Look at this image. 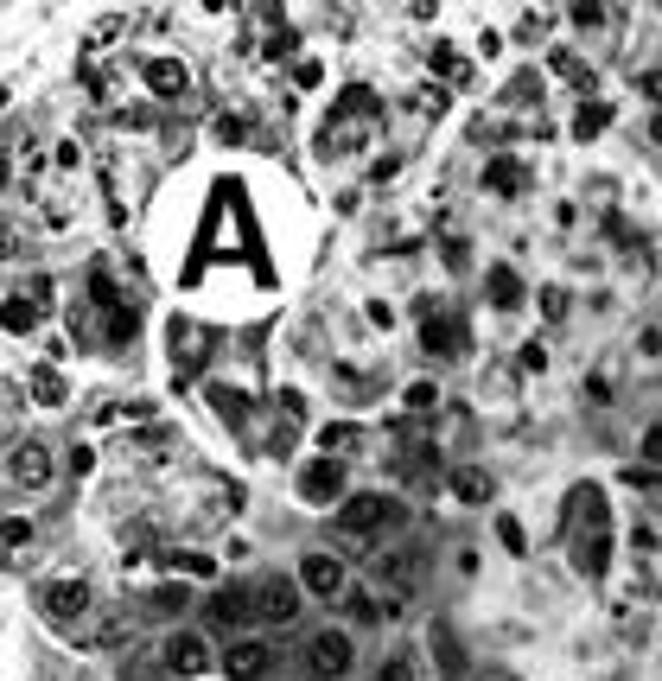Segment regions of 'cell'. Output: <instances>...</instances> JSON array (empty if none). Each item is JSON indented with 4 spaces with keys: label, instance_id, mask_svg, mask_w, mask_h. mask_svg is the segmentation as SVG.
<instances>
[{
    "label": "cell",
    "instance_id": "1",
    "mask_svg": "<svg viewBox=\"0 0 662 681\" xmlns=\"http://www.w3.org/2000/svg\"><path fill=\"white\" fill-rule=\"evenodd\" d=\"M351 662H357V650H351V637H344V631H319L306 643V675L312 681H344V675H351Z\"/></svg>",
    "mask_w": 662,
    "mask_h": 681
},
{
    "label": "cell",
    "instance_id": "2",
    "mask_svg": "<svg viewBox=\"0 0 662 681\" xmlns=\"http://www.w3.org/2000/svg\"><path fill=\"white\" fill-rule=\"evenodd\" d=\"M376 580L395 592V599H408L414 586H421V548H389L376 554Z\"/></svg>",
    "mask_w": 662,
    "mask_h": 681
},
{
    "label": "cell",
    "instance_id": "3",
    "mask_svg": "<svg viewBox=\"0 0 662 681\" xmlns=\"http://www.w3.org/2000/svg\"><path fill=\"white\" fill-rule=\"evenodd\" d=\"M300 580H261L255 586V611H261V618H268V624H293V618H300Z\"/></svg>",
    "mask_w": 662,
    "mask_h": 681
},
{
    "label": "cell",
    "instance_id": "4",
    "mask_svg": "<svg viewBox=\"0 0 662 681\" xmlns=\"http://www.w3.org/2000/svg\"><path fill=\"white\" fill-rule=\"evenodd\" d=\"M7 478L26 484V491H45V484H51V452L39 440H20V446L7 452Z\"/></svg>",
    "mask_w": 662,
    "mask_h": 681
},
{
    "label": "cell",
    "instance_id": "5",
    "mask_svg": "<svg viewBox=\"0 0 662 681\" xmlns=\"http://www.w3.org/2000/svg\"><path fill=\"white\" fill-rule=\"evenodd\" d=\"M389 516H395V510H389L382 497H370V491H363V497H344V503H338V535H370V529H382Z\"/></svg>",
    "mask_w": 662,
    "mask_h": 681
},
{
    "label": "cell",
    "instance_id": "6",
    "mask_svg": "<svg viewBox=\"0 0 662 681\" xmlns=\"http://www.w3.org/2000/svg\"><path fill=\"white\" fill-rule=\"evenodd\" d=\"M300 497L319 503V510H325V503H338V497H344V465H338V459H312V465L300 471Z\"/></svg>",
    "mask_w": 662,
    "mask_h": 681
},
{
    "label": "cell",
    "instance_id": "7",
    "mask_svg": "<svg viewBox=\"0 0 662 681\" xmlns=\"http://www.w3.org/2000/svg\"><path fill=\"white\" fill-rule=\"evenodd\" d=\"M39 605H45V618L71 624V618H83V611H90V586H83V580H51V586L39 592Z\"/></svg>",
    "mask_w": 662,
    "mask_h": 681
},
{
    "label": "cell",
    "instance_id": "8",
    "mask_svg": "<svg viewBox=\"0 0 662 681\" xmlns=\"http://www.w3.org/2000/svg\"><path fill=\"white\" fill-rule=\"evenodd\" d=\"M300 586L312 592V599H338V592H344V561H338V554H306V561H300Z\"/></svg>",
    "mask_w": 662,
    "mask_h": 681
},
{
    "label": "cell",
    "instance_id": "9",
    "mask_svg": "<svg viewBox=\"0 0 662 681\" xmlns=\"http://www.w3.org/2000/svg\"><path fill=\"white\" fill-rule=\"evenodd\" d=\"M421 344L433 357H465V325L452 319V312H427V319H421Z\"/></svg>",
    "mask_w": 662,
    "mask_h": 681
},
{
    "label": "cell",
    "instance_id": "10",
    "mask_svg": "<svg viewBox=\"0 0 662 681\" xmlns=\"http://www.w3.org/2000/svg\"><path fill=\"white\" fill-rule=\"evenodd\" d=\"M268 662H274V650H268V643H230V656H223V675H230V681H261V675H268Z\"/></svg>",
    "mask_w": 662,
    "mask_h": 681
},
{
    "label": "cell",
    "instance_id": "11",
    "mask_svg": "<svg viewBox=\"0 0 662 681\" xmlns=\"http://www.w3.org/2000/svg\"><path fill=\"white\" fill-rule=\"evenodd\" d=\"M166 662H172L179 675H204V669H211V643L185 631V637H172V643H166Z\"/></svg>",
    "mask_w": 662,
    "mask_h": 681
},
{
    "label": "cell",
    "instance_id": "12",
    "mask_svg": "<svg viewBox=\"0 0 662 681\" xmlns=\"http://www.w3.org/2000/svg\"><path fill=\"white\" fill-rule=\"evenodd\" d=\"M147 83H153L160 96H185V90H191V71H185L179 58H153V64H147Z\"/></svg>",
    "mask_w": 662,
    "mask_h": 681
},
{
    "label": "cell",
    "instance_id": "13",
    "mask_svg": "<svg viewBox=\"0 0 662 681\" xmlns=\"http://www.w3.org/2000/svg\"><path fill=\"white\" fill-rule=\"evenodd\" d=\"M452 491H459V503H491L497 484H491V471H484V465H465V471H452Z\"/></svg>",
    "mask_w": 662,
    "mask_h": 681
},
{
    "label": "cell",
    "instance_id": "14",
    "mask_svg": "<svg viewBox=\"0 0 662 681\" xmlns=\"http://www.w3.org/2000/svg\"><path fill=\"white\" fill-rule=\"evenodd\" d=\"M522 185H529V172H522L516 160H491V166H484V191H497V198H516Z\"/></svg>",
    "mask_w": 662,
    "mask_h": 681
},
{
    "label": "cell",
    "instance_id": "15",
    "mask_svg": "<svg viewBox=\"0 0 662 681\" xmlns=\"http://www.w3.org/2000/svg\"><path fill=\"white\" fill-rule=\"evenodd\" d=\"M491 306H503V312L522 306V281H516V268H503V261L491 268Z\"/></svg>",
    "mask_w": 662,
    "mask_h": 681
},
{
    "label": "cell",
    "instance_id": "16",
    "mask_svg": "<svg viewBox=\"0 0 662 681\" xmlns=\"http://www.w3.org/2000/svg\"><path fill=\"white\" fill-rule=\"evenodd\" d=\"M357 440H363V433H357L351 421H338V427H325V433H319V446H325V459H338V452H351Z\"/></svg>",
    "mask_w": 662,
    "mask_h": 681
},
{
    "label": "cell",
    "instance_id": "17",
    "mask_svg": "<svg viewBox=\"0 0 662 681\" xmlns=\"http://www.w3.org/2000/svg\"><path fill=\"white\" fill-rule=\"evenodd\" d=\"M242 611H249V592H217V599H211V618L217 624H236Z\"/></svg>",
    "mask_w": 662,
    "mask_h": 681
},
{
    "label": "cell",
    "instance_id": "18",
    "mask_svg": "<svg viewBox=\"0 0 662 681\" xmlns=\"http://www.w3.org/2000/svg\"><path fill=\"white\" fill-rule=\"evenodd\" d=\"M32 395H39L45 408H64V382H58V370H39V376H32Z\"/></svg>",
    "mask_w": 662,
    "mask_h": 681
},
{
    "label": "cell",
    "instance_id": "19",
    "mask_svg": "<svg viewBox=\"0 0 662 681\" xmlns=\"http://www.w3.org/2000/svg\"><path fill=\"white\" fill-rule=\"evenodd\" d=\"M605 121H612V109H605V102H592V109H580V121H573V134H580V141H592V134H599Z\"/></svg>",
    "mask_w": 662,
    "mask_h": 681
},
{
    "label": "cell",
    "instance_id": "20",
    "mask_svg": "<svg viewBox=\"0 0 662 681\" xmlns=\"http://www.w3.org/2000/svg\"><path fill=\"white\" fill-rule=\"evenodd\" d=\"M351 618H357V624H376V618H395V605H376L370 592H357V599H351Z\"/></svg>",
    "mask_w": 662,
    "mask_h": 681
},
{
    "label": "cell",
    "instance_id": "21",
    "mask_svg": "<svg viewBox=\"0 0 662 681\" xmlns=\"http://www.w3.org/2000/svg\"><path fill=\"white\" fill-rule=\"evenodd\" d=\"M7 331L20 338V331H32V306H26V293H7Z\"/></svg>",
    "mask_w": 662,
    "mask_h": 681
},
{
    "label": "cell",
    "instance_id": "22",
    "mask_svg": "<svg viewBox=\"0 0 662 681\" xmlns=\"http://www.w3.org/2000/svg\"><path fill=\"white\" fill-rule=\"evenodd\" d=\"M376 681H414V656H408V650H395L389 662H382V675H376Z\"/></svg>",
    "mask_w": 662,
    "mask_h": 681
},
{
    "label": "cell",
    "instance_id": "23",
    "mask_svg": "<svg viewBox=\"0 0 662 681\" xmlns=\"http://www.w3.org/2000/svg\"><path fill=\"white\" fill-rule=\"evenodd\" d=\"M624 484H631V491H656L662 471H656V465H624Z\"/></svg>",
    "mask_w": 662,
    "mask_h": 681
},
{
    "label": "cell",
    "instance_id": "24",
    "mask_svg": "<svg viewBox=\"0 0 662 681\" xmlns=\"http://www.w3.org/2000/svg\"><path fill=\"white\" fill-rule=\"evenodd\" d=\"M211 401H217V414H223V421H242V414H249L236 389H211Z\"/></svg>",
    "mask_w": 662,
    "mask_h": 681
},
{
    "label": "cell",
    "instance_id": "25",
    "mask_svg": "<svg viewBox=\"0 0 662 681\" xmlns=\"http://www.w3.org/2000/svg\"><path fill=\"white\" fill-rule=\"evenodd\" d=\"M166 567H185V573H217L211 554H166Z\"/></svg>",
    "mask_w": 662,
    "mask_h": 681
},
{
    "label": "cell",
    "instance_id": "26",
    "mask_svg": "<svg viewBox=\"0 0 662 681\" xmlns=\"http://www.w3.org/2000/svg\"><path fill=\"white\" fill-rule=\"evenodd\" d=\"M497 535H503V548H510V554L529 548V541H522V522H516V516H497Z\"/></svg>",
    "mask_w": 662,
    "mask_h": 681
},
{
    "label": "cell",
    "instance_id": "27",
    "mask_svg": "<svg viewBox=\"0 0 662 681\" xmlns=\"http://www.w3.org/2000/svg\"><path fill=\"white\" fill-rule=\"evenodd\" d=\"M433 401H440L433 382H414V389H408V408H414V414H433Z\"/></svg>",
    "mask_w": 662,
    "mask_h": 681
},
{
    "label": "cell",
    "instance_id": "28",
    "mask_svg": "<svg viewBox=\"0 0 662 681\" xmlns=\"http://www.w3.org/2000/svg\"><path fill=\"white\" fill-rule=\"evenodd\" d=\"M433 643H440V662H446L452 675H459V669H465V656H459V643H452V631H433Z\"/></svg>",
    "mask_w": 662,
    "mask_h": 681
},
{
    "label": "cell",
    "instance_id": "29",
    "mask_svg": "<svg viewBox=\"0 0 662 681\" xmlns=\"http://www.w3.org/2000/svg\"><path fill=\"white\" fill-rule=\"evenodd\" d=\"M32 541V522H20V516H7V554H20Z\"/></svg>",
    "mask_w": 662,
    "mask_h": 681
},
{
    "label": "cell",
    "instance_id": "30",
    "mask_svg": "<svg viewBox=\"0 0 662 681\" xmlns=\"http://www.w3.org/2000/svg\"><path fill=\"white\" fill-rule=\"evenodd\" d=\"M542 312H548V319H561V312H567V293L548 287V293H542Z\"/></svg>",
    "mask_w": 662,
    "mask_h": 681
},
{
    "label": "cell",
    "instance_id": "31",
    "mask_svg": "<svg viewBox=\"0 0 662 681\" xmlns=\"http://www.w3.org/2000/svg\"><path fill=\"white\" fill-rule=\"evenodd\" d=\"M643 459H650V465H662V427H650V433H643Z\"/></svg>",
    "mask_w": 662,
    "mask_h": 681
},
{
    "label": "cell",
    "instance_id": "32",
    "mask_svg": "<svg viewBox=\"0 0 662 681\" xmlns=\"http://www.w3.org/2000/svg\"><path fill=\"white\" fill-rule=\"evenodd\" d=\"M522 370H548V351H542V344H522Z\"/></svg>",
    "mask_w": 662,
    "mask_h": 681
},
{
    "label": "cell",
    "instance_id": "33",
    "mask_svg": "<svg viewBox=\"0 0 662 681\" xmlns=\"http://www.w3.org/2000/svg\"><path fill=\"white\" fill-rule=\"evenodd\" d=\"M650 134H656V141H662V109H656V121H650Z\"/></svg>",
    "mask_w": 662,
    "mask_h": 681
}]
</instances>
